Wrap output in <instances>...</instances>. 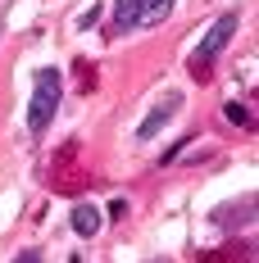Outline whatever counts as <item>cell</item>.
Here are the masks:
<instances>
[{
	"label": "cell",
	"instance_id": "3957f363",
	"mask_svg": "<svg viewBox=\"0 0 259 263\" xmlns=\"http://www.w3.org/2000/svg\"><path fill=\"white\" fill-rule=\"evenodd\" d=\"M236 27H241V14L236 9H228V14H218L214 23H209V32L200 36V46L191 50V73L196 78H209V68H214V59L228 50V41L236 36Z\"/></svg>",
	"mask_w": 259,
	"mask_h": 263
},
{
	"label": "cell",
	"instance_id": "7a4b0ae2",
	"mask_svg": "<svg viewBox=\"0 0 259 263\" xmlns=\"http://www.w3.org/2000/svg\"><path fill=\"white\" fill-rule=\"evenodd\" d=\"M59 96H64V73L59 68H41L37 73V86H32V100H27V132L32 136H41L55 123Z\"/></svg>",
	"mask_w": 259,
	"mask_h": 263
},
{
	"label": "cell",
	"instance_id": "9c48e42d",
	"mask_svg": "<svg viewBox=\"0 0 259 263\" xmlns=\"http://www.w3.org/2000/svg\"><path fill=\"white\" fill-rule=\"evenodd\" d=\"M0 36H5V18H0Z\"/></svg>",
	"mask_w": 259,
	"mask_h": 263
},
{
	"label": "cell",
	"instance_id": "ba28073f",
	"mask_svg": "<svg viewBox=\"0 0 259 263\" xmlns=\"http://www.w3.org/2000/svg\"><path fill=\"white\" fill-rule=\"evenodd\" d=\"M96 18H100V5H91V9H87V14H82V18H78V27H91V23H96Z\"/></svg>",
	"mask_w": 259,
	"mask_h": 263
},
{
	"label": "cell",
	"instance_id": "8992f818",
	"mask_svg": "<svg viewBox=\"0 0 259 263\" xmlns=\"http://www.w3.org/2000/svg\"><path fill=\"white\" fill-rule=\"evenodd\" d=\"M223 114H228V118H232L236 127H246V132L255 127V118H250V114H246V109H241V105H223Z\"/></svg>",
	"mask_w": 259,
	"mask_h": 263
},
{
	"label": "cell",
	"instance_id": "5b68a950",
	"mask_svg": "<svg viewBox=\"0 0 259 263\" xmlns=\"http://www.w3.org/2000/svg\"><path fill=\"white\" fill-rule=\"evenodd\" d=\"M68 222H73V232H78V236H96V232H100V213H96V204H87V200L73 204Z\"/></svg>",
	"mask_w": 259,
	"mask_h": 263
},
{
	"label": "cell",
	"instance_id": "52a82bcc",
	"mask_svg": "<svg viewBox=\"0 0 259 263\" xmlns=\"http://www.w3.org/2000/svg\"><path fill=\"white\" fill-rule=\"evenodd\" d=\"M14 263H41V250H19V254H14Z\"/></svg>",
	"mask_w": 259,
	"mask_h": 263
},
{
	"label": "cell",
	"instance_id": "30bf717a",
	"mask_svg": "<svg viewBox=\"0 0 259 263\" xmlns=\"http://www.w3.org/2000/svg\"><path fill=\"white\" fill-rule=\"evenodd\" d=\"M68 263H82V259H78V254H73V259H68Z\"/></svg>",
	"mask_w": 259,
	"mask_h": 263
},
{
	"label": "cell",
	"instance_id": "6da1fadb",
	"mask_svg": "<svg viewBox=\"0 0 259 263\" xmlns=\"http://www.w3.org/2000/svg\"><path fill=\"white\" fill-rule=\"evenodd\" d=\"M173 14V0H114V18H109V36H128L136 27H159Z\"/></svg>",
	"mask_w": 259,
	"mask_h": 263
},
{
	"label": "cell",
	"instance_id": "277c9868",
	"mask_svg": "<svg viewBox=\"0 0 259 263\" xmlns=\"http://www.w3.org/2000/svg\"><path fill=\"white\" fill-rule=\"evenodd\" d=\"M178 109H182V91H164V96H159V105L150 109L146 118H141V127H136V136H141V141H150V136H155V132L164 127V123H168V118H173Z\"/></svg>",
	"mask_w": 259,
	"mask_h": 263
}]
</instances>
